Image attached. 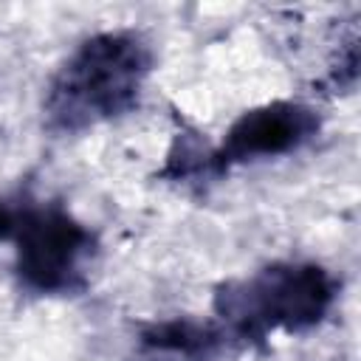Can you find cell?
<instances>
[{
    "label": "cell",
    "instance_id": "obj_5",
    "mask_svg": "<svg viewBox=\"0 0 361 361\" xmlns=\"http://www.w3.org/2000/svg\"><path fill=\"white\" fill-rule=\"evenodd\" d=\"M231 333L220 322L166 319L138 333V361H214L226 353Z\"/></svg>",
    "mask_w": 361,
    "mask_h": 361
},
{
    "label": "cell",
    "instance_id": "obj_1",
    "mask_svg": "<svg viewBox=\"0 0 361 361\" xmlns=\"http://www.w3.org/2000/svg\"><path fill=\"white\" fill-rule=\"evenodd\" d=\"M152 71V48L135 31L87 37L48 85L42 116L54 133H82L130 113Z\"/></svg>",
    "mask_w": 361,
    "mask_h": 361
},
{
    "label": "cell",
    "instance_id": "obj_3",
    "mask_svg": "<svg viewBox=\"0 0 361 361\" xmlns=\"http://www.w3.org/2000/svg\"><path fill=\"white\" fill-rule=\"evenodd\" d=\"M0 240L14 243L17 276L34 293H76L90 282L99 243L59 203L28 192L0 197Z\"/></svg>",
    "mask_w": 361,
    "mask_h": 361
},
{
    "label": "cell",
    "instance_id": "obj_2",
    "mask_svg": "<svg viewBox=\"0 0 361 361\" xmlns=\"http://www.w3.org/2000/svg\"><path fill=\"white\" fill-rule=\"evenodd\" d=\"M338 293L333 274L316 262H271L251 276L223 282L214 313L237 341L271 333H305L324 322Z\"/></svg>",
    "mask_w": 361,
    "mask_h": 361
},
{
    "label": "cell",
    "instance_id": "obj_4",
    "mask_svg": "<svg viewBox=\"0 0 361 361\" xmlns=\"http://www.w3.org/2000/svg\"><path fill=\"white\" fill-rule=\"evenodd\" d=\"M322 130V118L302 102H271L245 110L226 133L223 144L209 152L206 172H228L237 164L257 158H276L296 152L313 141Z\"/></svg>",
    "mask_w": 361,
    "mask_h": 361
}]
</instances>
